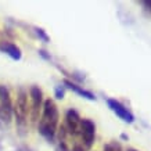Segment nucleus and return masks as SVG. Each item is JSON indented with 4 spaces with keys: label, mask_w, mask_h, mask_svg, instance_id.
Wrapping results in <instances>:
<instances>
[{
    "label": "nucleus",
    "mask_w": 151,
    "mask_h": 151,
    "mask_svg": "<svg viewBox=\"0 0 151 151\" xmlns=\"http://www.w3.org/2000/svg\"><path fill=\"white\" fill-rule=\"evenodd\" d=\"M107 104L110 105V108L114 111L115 114L118 115L121 119H124L125 122H129V124H132L133 121H134V116H133L130 112L128 111V108H125L124 105L121 104L119 101H115V100H107Z\"/></svg>",
    "instance_id": "423d86ee"
},
{
    "label": "nucleus",
    "mask_w": 151,
    "mask_h": 151,
    "mask_svg": "<svg viewBox=\"0 0 151 151\" xmlns=\"http://www.w3.org/2000/svg\"><path fill=\"white\" fill-rule=\"evenodd\" d=\"M104 151H115V148H114L112 146H107V147L104 148Z\"/></svg>",
    "instance_id": "9d476101"
},
{
    "label": "nucleus",
    "mask_w": 151,
    "mask_h": 151,
    "mask_svg": "<svg viewBox=\"0 0 151 151\" xmlns=\"http://www.w3.org/2000/svg\"><path fill=\"white\" fill-rule=\"evenodd\" d=\"M81 134H82L83 143L86 148H90L94 142V132H96V126L90 119H81Z\"/></svg>",
    "instance_id": "7ed1b4c3"
},
{
    "label": "nucleus",
    "mask_w": 151,
    "mask_h": 151,
    "mask_svg": "<svg viewBox=\"0 0 151 151\" xmlns=\"http://www.w3.org/2000/svg\"><path fill=\"white\" fill-rule=\"evenodd\" d=\"M128 151H136V150H128Z\"/></svg>",
    "instance_id": "9b49d317"
},
{
    "label": "nucleus",
    "mask_w": 151,
    "mask_h": 151,
    "mask_svg": "<svg viewBox=\"0 0 151 151\" xmlns=\"http://www.w3.org/2000/svg\"><path fill=\"white\" fill-rule=\"evenodd\" d=\"M0 50L6 51L7 54L11 57V58L14 60H19L21 58V51H19V49L15 45H13V43H7V42H3V43H0Z\"/></svg>",
    "instance_id": "6e6552de"
},
{
    "label": "nucleus",
    "mask_w": 151,
    "mask_h": 151,
    "mask_svg": "<svg viewBox=\"0 0 151 151\" xmlns=\"http://www.w3.org/2000/svg\"><path fill=\"white\" fill-rule=\"evenodd\" d=\"M14 114L17 116V124L25 125L28 118V94L25 90H19L17 96V103L14 107Z\"/></svg>",
    "instance_id": "f03ea898"
},
{
    "label": "nucleus",
    "mask_w": 151,
    "mask_h": 151,
    "mask_svg": "<svg viewBox=\"0 0 151 151\" xmlns=\"http://www.w3.org/2000/svg\"><path fill=\"white\" fill-rule=\"evenodd\" d=\"M42 90L37 86L31 87V99H32V121H37L39 118V112L42 110Z\"/></svg>",
    "instance_id": "39448f33"
},
{
    "label": "nucleus",
    "mask_w": 151,
    "mask_h": 151,
    "mask_svg": "<svg viewBox=\"0 0 151 151\" xmlns=\"http://www.w3.org/2000/svg\"><path fill=\"white\" fill-rule=\"evenodd\" d=\"M0 105H1V111L4 114L6 121L9 122L11 112H13V104H11V97L6 86H0Z\"/></svg>",
    "instance_id": "20e7f679"
},
{
    "label": "nucleus",
    "mask_w": 151,
    "mask_h": 151,
    "mask_svg": "<svg viewBox=\"0 0 151 151\" xmlns=\"http://www.w3.org/2000/svg\"><path fill=\"white\" fill-rule=\"evenodd\" d=\"M58 126V108L53 100H46L43 103V112L39 122V132L47 139L53 140Z\"/></svg>",
    "instance_id": "f257e3e1"
},
{
    "label": "nucleus",
    "mask_w": 151,
    "mask_h": 151,
    "mask_svg": "<svg viewBox=\"0 0 151 151\" xmlns=\"http://www.w3.org/2000/svg\"><path fill=\"white\" fill-rule=\"evenodd\" d=\"M67 129H68V132L71 134H76L79 132V126H81V118H79V115L76 111L73 110H69L67 112Z\"/></svg>",
    "instance_id": "0eeeda50"
},
{
    "label": "nucleus",
    "mask_w": 151,
    "mask_h": 151,
    "mask_svg": "<svg viewBox=\"0 0 151 151\" xmlns=\"http://www.w3.org/2000/svg\"><path fill=\"white\" fill-rule=\"evenodd\" d=\"M65 85L71 89V90H73V92H76L78 94H81V96H83V97H86V99H89V100H94L96 97L93 96L90 92H87V90H83V89H81L79 86H76L75 83H72V82H69V81H65Z\"/></svg>",
    "instance_id": "1a4fd4ad"
}]
</instances>
